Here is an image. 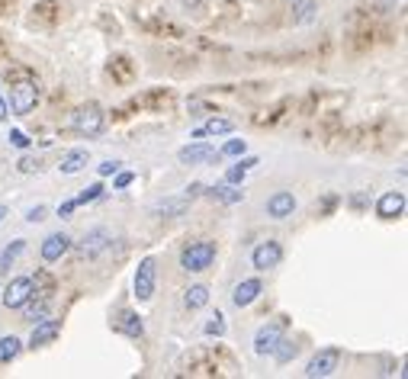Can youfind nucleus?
<instances>
[{
	"label": "nucleus",
	"instance_id": "obj_16",
	"mask_svg": "<svg viewBox=\"0 0 408 379\" xmlns=\"http://www.w3.org/2000/svg\"><path fill=\"white\" fill-rule=\"evenodd\" d=\"M186 206H190V196H167V200H161L155 209H151V215H158V219H174V215H184Z\"/></svg>",
	"mask_w": 408,
	"mask_h": 379
},
{
	"label": "nucleus",
	"instance_id": "obj_35",
	"mask_svg": "<svg viewBox=\"0 0 408 379\" xmlns=\"http://www.w3.org/2000/svg\"><path fill=\"white\" fill-rule=\"evenodd\" d=\"M225 180H229V184H242V180H244V167H242V164L232 167V171L225 174Z\"/></svg>",
	"mask_w": 408,
	"mask_h": 379
},
{
	"label": "nucleus",
	"instance_id": "obj_23",
	"mask_svg": "<svg viewBox=\"0 0 408 379\" xmlns=\"http://www.w3.org/2000/svg\"><path fill=\"white\" fill-rule=\"evenodd\" d=\"M48 305H52V299H39V302H36V299L29 296L26 302L19 305V309H23V315H26L29 322H39V318H46V315H48Z\"/></svg>",
	"mask_w": 408,
	"mask_h": 379
},
{
	"label": "nucleus",
	"instance_id": "obj_26",
	"mask_svg": "<svg viewBox=\"0 0 408 379\" xmlns=\"http://www.w3.org/2000/svg\"><path fill=\"white\" fill-rule=\"evenodd\" d=\"M209 196L219 200V203H225V206H235V203H242L244 200V190H235V186H213Z\"/></svg>",
	"mask_w": 408,
	"mask_h": 379
},
{
	"label": "nucleus",
	"instance_id": "obj_44",
	"mask_svg": "<svg viewBox=\"0 0 408 379\" xmlns=\"http://www.w3.org/2000/svg\"><path fill=\"white\" fill-rule=\"evenodd\" d=\"M3 215H7V209H3V206H0V222H3Z\"/></svg>",
	"mask_w": 408,
	"mask_h": 379
},
{
	"label": "nucleus",
	"instance_id": "obj_18",
	"mask_svg": "<svg viewBox=\"0 0 408 379\" xmlns=\"http://www.w3.org/2000/svg\"><path fill=\"white\" fill-rule=\"evenodd\" d=\"M180 161L184 164H203V161H213L215 151L206 145V142H196V145H186V148H180Z\"/></svg>",
	"mask_w": 408,
	"mask_h": 379
},
{
	"label": "nucleus",
	"instance_id": "obj_1",
	"mask_svg": "<svg viewBox=\"0 0 408 379\" xmlns=\"http://www.w3.org/2000/svg\"><path fill=\"white\" fill-rule=\"evenodd\" d=\"M36 103H39L36 75H26V77L10 81V110L17 113V116H29V113L36 110Z\"/></svg>",
	"mask_w": 408,
	"mask_h": 379
},
{
	"label": "nucleus",
	"instance_id": "obj_41",
	"mask_svg": "<svg viewBox=\"0 0 408 379\" xmlns=\"http://www.w3.org/2000/svg\"><path fill=\"white\" fill-rule=\"evenodd\" d=\"M254 164H258V157H244V161H242V167H244V171H251Z\"/></svg>",
	"mask_w": 408,
	"mask_h": 379
},
{
	"label": "nucleus",
	"instance_id": "obj_17",
	"mask_svg": "<svg viewBox=\"0 0 408 379\" xmlns=\"http://www.w3.org/2000/svg\"><path fill=\"white\" fill-rule=\"evenodd\" d=\"M32 19L42 23V26H55L58 19H61V7H58V0H39L36 7H32Z\"/></svg>",
	"mask_w": 408,
	"mask_h": 379
},
{
	"label": "nucleus",
	"instance_id": "obj_2",
	"mask_svg": "<svg viewBox=\"0 0 408 379\" xmlns=\"http://www.w3.org/2000/svg\"><path fill=\"white\" fill-rule=\"evenodd\" d=\"M213 260H215V241H193L180 254V267L186 273H203V270L213 267Z\"/></svg>",
	"mask_w": 408,
	"mask_h": 379
},
{
	"label": "nucleus",
	"instance_id": "obj_7",
	"mask_svg": "<svg viewBox=\"0 0 408 379\" xmlns=\"http://www.w3.org/2000/svg\"><path fill=\"white\" fill-rule=\"evenodd\" d=\"M283 331H286V322H270V324H264V328L258 331V338H254V353H260V357L273 353V347L283 341Z\"/></svg>",
	"mask_w": 408,
	"mask_h": 379
},
{
	"label": "nucleus",
	"instance_id": "obj_31",
	"mask_svg": "<svg viewBox=\"0 0 408 379\" xmlns=\"http://www.w3.org/2000/svg\"><path fill=\"white\" fill-rule=\"evenodd\" d=\"M103 196V184H90L87 190H84L81 196H77V206H84V203H93V200H100Z\"/></svg>",
	"mask_w": 408,
	"mask_h": 379
},
{
	"label": "nucleus",
	"instance_id": "obj_12",
	"mask_svg": "<svg viewBox=\"0 0 408 379\" xmlns=\"http://www.w3.org/2000/svg\"><path fill=\"white\" fill-rule=\"evenodd\" d=\"M68 248H71V238H68L65 231H55V235H48V238L42 241V260H46V264H55V260H61L68 254Z\"/></svg>",
	"mask_w": 408,
	"mask_h": 379
},
{
	"label": "nucleus",
	"instance_id": "obj_28",
	"mask_svg": "<svg viewBox=\"0 0 408 379\" xmlns=\"http://www.w3.org/2000/svg\"><path fill=\"white\" fill-rule=\"evenodd\" d=\"M52 293H55V280L48 277V273H39V277L32 280V296L52 299Z\"/></svg>",
	"mask_w": 408,
	"mask_h": 379
},
{
	"label": "nucleus",
	"instance_id": "obj_4",
	"mask_svg": "<svg viewBox=\"0 0 408 379\" xmlns=\"http://www.w3.org/2000/svg\"><path fill=\"white\" fill-rule=\"evenodd\" d=\"M155 280H158L155 257L139 260V267H135V280H132V289H135V299H139V302H148V299L155 296Z\"/></svg>",
	"mask_w": 408,
	"mask_h": 379
},
{
	"label": "nucleus",
	"instance_id": "obj_43",
	"mask_svg": "<svg viewBox=\"0 0 408 379\" xmlns=\"http://www.w3.org/2000/svg\"><path fill=\"white\" fill-rule=\"evenodd\" d=\"M3 10H10V0H0V13H3Z\"/></svg>",
	"mask_w": 408,
	"mask_h": 379
},
{
	"label": "nucleus",
	"instance_id": "obj_27",
	"mask_svg": "<svg viewBox=\"0 0 408 379\" xmlns=\"http://www.w3.org/2000/svg\"><path fill=\"white\" fill-rule=\"evenodd\" d=\"M19 351H23V344H19V338H13V334H7V338H0V363H10L17 360Z\"/></svg>",
	"mask_w": 408,
	"mask_h": 379
},
{
	"label": "nucleus",
	"instance_id": "obj_5",
	"mask_svg": "<svg viewBox=\"0 0 408 379\" xmlns=\"http://www.w3.org/2000/svg\"><path fill=\"white\" fill-rule=\"evenodd\" d=\"M338 363H341V351L338 347H325V351H318L306 367V376L309 379H325L338 370Z\"/></svg>",
	"mask_w": 408,
	"mask_h": 379
},
{
	"label": "nucleus",
	"instance_id": "obj_21",
	"mask_svg": "<svg viewBox=\"0 0 408 379\" xmlns=\"http://www.w3.org/2000/svg\"><path fill=\"white\" fill-rule=\"evenodd\" d=\"M110 75L116 77L119 84H129L132 77H135V65H132V58H126V55L110 58Z\"/></svg>",
	"mask_w": 408,
	"mask_h": 379
},
{
	"label": "nucleus",
	"instance_id": "obj_46",
	"mask_svg": "<svg viewBox=\"0 0 408 379\" xmlns=\"http://www.w3.org/2000/svg\"><path fill=\"white\" fill-rule=\"evenodd\" d=\"M289 3H296V0H289Z\"/></svg>",
	"mask_w": 408,
	"mask_h": 379
},
{
	"label": "nucleus",
	"instance_id": "obj_24",
	"mask_svg": "<svg viewBox=\"0 0 408 379\" xmlns=\"http://www.w3.org/2000/svg\"><path fill=\"white\" fill-rule=\"evenodd\" d=\"M142 26L148 29L151 36H164V32H171V36H184V32H180V26H174V23H171V19H164V17L145 19V23H142Z\"/></svg>",
	"mask_w": 408,
	"mask_h": 379
},
{
	"label": "nucleus",
	"instance_id": "obj_37",
	"mask_svg": "<svg viewBox=\"0 0 408 379\" xmlns=\"http://www.w3.org/2000/svg\"><path fill=\"white\" fill-rule=\"evenodd\" d=\"M119 171V161H103L100 164V177H110V174H116Z\"/></svg>",
	"mask_w": 408,
	"mask_h": 379
},
{
	"label": "nucleus",
	"instance_id": "obj_39",
	"mask_svg": "<svg viewBox=\"0 0 408 379\" xmlns=\"http://www.w3.org/2000/svg\"><path fill=\"white\" fill-rule=\"evenodd\" d=\"M132 180H135V174H132V171H122V174L116 177V186H119V190H122V186H129Z\"/></svg>",
	"mask_w": 408,
	"mask_h": 379
},
{
	"label": "nucleus",
	"instance_id": "obj_8",
	"mask_svg": "<svg viewBox=\"0 0 408 379\" xmlns=\"http://www.w3.org/2000/svg\"><path fill=\"white\" fill-rule=\"evenodd\" d=\"M110 244H113L110 231L106 229H90L81 241H77V251H81V257H97V254H103Z\"/></svg>",
	"mask_w": 408,
	"mask_h": 379
},
{
	"label": "nucleus",
	"instance_id": "obj_20",
	"mask_svg": "<svg viewBox=\"0 0 408 379\" xmlns=\"http://www.w3.org/2000/svg\"><path fill=\"white\" fill-rule=\"evenodd\" d=\"M23 254H26V241H23V238L10 241L7 248H3V254H0V273H10V267H13Z\"/></svg>",
	"mask_w": 408,
	"mask_h": 379
},
{
	"label": "nucleus",
	"instance_id": "obj_30",
	"mask_svg": "<svg viewBox=\"0 0 408 379\" xmlns=\"http://www.w3.org/2000/svg\"><path fill=\"white\" fill-rule=\"evenodd\" d=\"M299 3V13H296V23H309V19L315 17L318 3H312V0H296Z\"/></svg>",
	"mask_w": 408,
	"mask_h": 379
},
{
	"label": "nucleus",
	"instance_id": "obj_19",
	"mask_svg": "<svg viewBox=\"0 0 408 379\" xmlns=\"http://www.w3.org/2000/svg\"><path fill=\"white\" fill-rule=\"evenodd\" d=\"M90 164V155H87V148H75L68 151L65 157H61V174H77V171H84V167Z\"/></svg>",
	"mask_w": 408,
	"mask_h": 379
},
{
	"label": "nucleus",
	"instance_id": "obj_38",
	"mask_svg": "<svg viewBox=\"0 0 408 379\" xmlns=\"http://www.w3.org/2000/svg\"><path fill=\"white\" fill-rule=\"evenodd\" d=\"M186 10H193V13H203L206 10V0H180Z\"/></svg>",
	"mask_w": 408,
	"mask_h": 379
},
{
	"label": "nucleus",
	"instance_id": "obj_13",
	"mask_svg": "<svg viewBox=\"0 0 408 379\" xmlns=\"http://www.w3.org/2000/svg\"><path fill=\"white\" fill-rule=\"evenodd\" d=\"M296 213V196L286 193V190H280L267 200V215L270 219H289V215Z\"/></svg>",
	"mask_w": 408,
	"mask_h": 379
},
{
	"label": "nucleus",
	"instance_id": "obj_34",
	"mask_svg": "<svg viewBox=\"0 0 408 379\" xmlns=\"http://www.w3.org/2000/svg\"><path fill=\"white\" fill-rule=\"evenodd\" d=\"M46 213H48L46 206H36V209H29V213H26V222H42V219H46Z\"/></svg>",
	"mask_w": 408,
	"mask_h": 379
},
{
	"label": "nucleus",
	"instance_id": "obj_25",
	"mask_svg": "<svg viewBox=\"0 0 408 379\" xmlns=\"http://www.w3.org/2000/svg\"><path fill=\"white\" fill-rule=\"evenodd\" d=\"M232 132V122L229 119H209L203 129L193 132V139H209V135H229Z\"/></svg>",
	"mask_w": 408,
	"mask_h": 379
},
{
	"label": "nucleus",
	"instance_id": "obj_33",
	"mask_svg": "<svg viewBox=\"0 0 408 379\" xmlns=\"http://www.w3.org/2000/svg\"><path fill=\"white\" fill-rule=\"evenodd\" d=\"M206 334H215V338H222V334H225V322H222V315H219V312L213 315V322L206 324Z\"/></svg>",
	"mask_w": 408,
	"mask_h": 379
},
{
	"label": "nucleus",
	"instance_id": "obj_11",
	"mask_svg": "<svg viewBox=\"0 0 408 379\" xmlns=\"http://www.w3.org/2000/svg\"><path fill=\"white\" fill-rule=\"evenodd\" d=\"M113 328L119 334H126V338H142L145 334V322H142L139 312H132V309H122L116 318H113Z\"/></svg>",
	"mask_w": 408,
	"mask_h": 379
},
{
	"label": "nucleus",
	"instance_id": "obj_10",
	"mask_svg": "<svg viewBox=\"0 0 408 379\" xmlns=\"http://www.w3.org/2000/svg\"><path fill=\"white\" fill-rule=\"evenodd\" d=\"M29 296H32V280L17 277V280H10L7 289H3V305H7V309H19Z\"/></svg>",
	"mask_w": 408,
	"mask_h": 379
},
{
	"label": "nucleus",
	"instance_id": "obj_15",
	"mask_svg": "<svg viewBox=\"0 0 408 379\" xmlns=\"http://www.w3.org/2000/svg\"><path fill=\"white\" fill-rule=\"evenodd\" d=\"M260 293H264V283H260V280H242V283L235 286V293H232V302L238 305V309H248Z\"/></svg>",
	"mask_w": 408,
	"mask_h": 379
},
{
	"label": "nucleus",
	"instance_id": "obj_9",
	"mask_svg": "<svg viewBox=\"0 0 408 379\" xmlns=\"http://www.w3.org/2000/svg\"><path fill=\"white\" fill-rule=\"evenodd\" d=\"M61 334V322L58 318H39L36 328H32V334H29V347H46V344H52Z\"/></svg>",
	"mask_w": 408,
	"mask_h": 379
},
{
	"label": "nucleus",
	"instance_id": "obj_6",
	"mask_svg": "<svg viewBox=\"0 0 408 379\" xmlns=\"http://www.w3.org/2000/svg\"><path fill=\"white\" fill-rule=\"evenodd\" d=\"M280 260H283V248H280V241H273V238L260 241L258 248H254V254H251L254 270H273V267H280Z\"/></svg>",
	"mask_w": 408,
	"mask_h": 379
},
{
	"label": "nucleus",
	"instance_id": "obj_36",
	"mask_svg": "<svg viewBox=\"0 0 408 379\" xmlns=\"http://www.w3.org/2000/svg\"><path fill=\"white\" fill-rule=\"evenodd\" d=\"M10 142H13L17 148H26V145H29V139H26V135H23L19 129H13V132H10Z\"/></svg>",
	"mask_w": 408,
	"mask_h": 379
},
{
	"label": "nucleus",
	"instance_id": "obj_45",
	"mask_svg": "<svg viewBox=\"0 0 408 379\" xmlns=\"http://www.w3.org/2000/svg\"><path fill=\"white\" fill-rule=\"evenodd\" d=\"M0 55H3V39H0Z\"/></svg>",
	"mask_w": 408,
	"mask_h": 379
},
{
	"label": "nucleus",
	"instance_id": "obj_32",
	"mask_svg": "<svg viewBox=\"0 0 408 379\" xmlns=\"http://www.w3.org/2000/svg\"><path fill=\"white\" fill-rule=\"evenodd\" d=\"M244 139H232V142H225V148H222V155H229V157H238V155H244Z\"/></svg>",
	"mask_w": 408,
	"mask_h": 379
},
{
	"label": "nucleus",
	"instance_id": "obj_3",
	"mask_svg": "<svg viewBox=\"0 0 408 379\" xmlns=\"http://www.w3.org/2000/svg\"><path fill=\"white\" fill-rule=\"evenodd\" d=\"M71 126H75L77 135L93 139V135H100L103 126H106V113H103L97 103H84V106L75 110V116H71Z\"/></svg>",
	"mask_w": 408,
	"mask_h": 379
},
{
	"label": "nucleus",
	"instance_id": "obj_14",
	"mask_svg": "<svg viewBox=\"0 0 408 379\" xmlns=\"http://www.w3.org/2000/svg\"><path fill=\"white\" fill-rule=\"evenodd\" d=\"M376 213H380V219H399V215L405 213V193H402V190L382 193L380 203H376Z\"/></svg>",
	"mask_w": 408,
	"mask_h": 379
},
{
	"label": "nucleus",
	"instance_id": "obj_29",
	"mask_svg": "<svg viewBox=\"0 0 408 379\" xmlns=\"http://www.w3.org/2000/svg\"><path fill=\"white\" fill-rule=\"evenodd\" d=\"M296 353H299V347H296V344H293V341H286V338H283V341H280L277 347H273V360H277L280 367H286V363L293 360Z\"/></svg>",
	"mask_w": 408,
	"mask_h": 379
},
{
	"label": "nucleus",
	"instance_id": "obj_42",
	"mask_svg": "<svg viewBox=\"0 0 408 379\" xmlns=\"http://www.w3.org/2000/svg\"><path fill=\"white\" fill-rule=\"evenodd\" d=\"M7 113H10V106L3 100H0V119H7Z\"/></svg>",
	"mask_w": 408,
	"mask_h": 379
},
{
	"label": "nucleus",
	"instance_id": "obj_40",
	"mask_svg": "<svg viewBox=\"0 0 408 379\" xmlns=\"http://www.w3.org/2000/svg\"><path fill=\"white\" fill-rule=\"evenodd\" d=\"M75 209H77V200H68V203L58 206V215H71Z\"/></svg>",
	"mask_w": 408,
	"mask_h": 379
},
{
	"label": "nucleus",
	"instance_id": "obj_22",
	"mask_svg": "<svg viewBox=\"0 0 408 379\" xmlns=\"http://www.w3.org/2000/svg\"><path fill=\"white\" fill-rule=\"evenodd\" d=\"M209 302V289L203 286V283H193V286L184 293V305L190 309V312H196V309H203V305Z\"/></svg>",
	"mask_w": 408,
	"mask_h": 379
}]
</instances>
